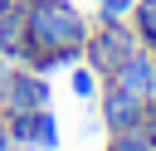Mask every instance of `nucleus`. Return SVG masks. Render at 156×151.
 <instances>
[{
  "label": "nucleus",
  "mask_w": 156,
  "mask_h": 151,
  "mask_svg": "<svg viewBox=\"0 0 156 151\" xmlns=\"http://www.w3.org/2000/svg\"><path fill=\"white\" fill-rule=\"evenodd\" d=\"M136 0H93V15L98 19H127Z\"/></svg>",
  "instance_id": "obj_11"
},
{
  "label": "nucleus",
  "mask_w": 156,
  "mask_h": 151,
  "mask_svg": "<svg viewBox=\"0 0 156 151\" xmlns=\"http://www.w3.org/2000/svg\"><path fill=\"white\" fill-rule=\"evenodd\" d=\"M102 151H156V141L146 136V127H122V132H107Z\"/></svg>",
  "instance_id": "obj_9"
},
{
  "label": "nucleus",
  "mask_w": 156,
  "mask_h": 151,
  "mask_svg": "<svg viewBox=\"0 0 156 151\" xmlns=\"http://www.w3.org/2000/svg\"><path fill=\"white\" fill-rule=\"evenodd\" d=\"M68 88H73L78 97H98V88H102V78H98V73H93V68H88V63L78 58V63L68 68Z\"/></svg>",
  "instance_id": "obj_10"
},
{
  "label": "nucleus",
  "mask_w": 156,
  "mask_h": 151,
  "mask_svg": "<svg viewBox=\"0 0 156 151\" xmlns=\"http://www.w3.org/2000/svg\"><path fill=\"white\" fill-rule=\"evenodd\" d=\"M141 127H146V136H151V141H156V102H151V107H146V122H141Z\"/></svg>",
  "instance_id": "obj_12"
},
{
  "label": "nucleus",
  "mask_w": 156,
  "mask_h": 151,
  "mask_svg": "<svg viewBox=\"0 0 156 151\" xmlns=\"http://www.w3.org/2000/svg\"><path fill=\"white\" fill-rule=\"evenodd\" d=\"M20 29H24V49L15 63H24L29 54H49L63 68H73L83 58L93 19L73 0H20Z\"/></svg>",
  "instance_id": "obj_1"
},
{
  "label": "nucleus",
  "mask_w": 156,
  "mask_h": 151,
  "mask_svg": "<svg viewBox=\"0 0 156 151\" xmlns=\"http://www.w3.org/2000/svg\"><path fill=\"white\" fill-rule=\"evenodd\" d=\"M146 107H151V102H141V97H132L127 88H117V83L102 78V88H98V117H102L107 132L141 127V122H146Z\"/></svg>",
  "instance_id": "obj_5"
},
{
  "label": "nucleus",
  "mask_w": 156,
  "mask_h": 151,
  "mask_svg": "<svg viewBox=\"0 0 156 151\" xmlns=\"http://www.w3.org/2000/svg\"><path fill=\"white\" fill-rule=\"evenodd\" d=\"M127 19H132V29H136L141 49H156V0H136Z\"/></svg>",
  "instance_id": "obj_8"
},
{
  "label": "nucleus",
  "mask_w": 156,
  "mask_h": 151,
  "mask_svg": "<svg viewBox=\"0 0 156 151\" xmlns=\"http://www.w3.org/2000/svg\"><path fill=\"white\" fill-rule=\"evenodd\" d=\"M141 49V39H136V29H132V19H98L93 29H88V44H83V63L98 73V78H112L132 54Z\"/></svg>",
  "instance_id": "obj_2"
},
{
  "label": "nucleus",
  "mask_w": 156,
  "mask_h": 151,
  "mask_svg": "<svg viewBox=\"0 0 156 151\" xmlns=\"http://www.w3.org/2000/svg\"><path fill=\"white\" fill-rule=\"evenodd\" d=\"M29 107H49V78L24 68V63H10L5 68V93H0V117L29 112Z\"/></svg>",
  "instance_id": "obj_3"
},
{
  "label": "nucleus",
  "mask_w": 156,
  "mask_h": 151,
  "mask_svg": "<svg viewBox=\"0 0 156 151\" xmlns=\"http://www.w3.org/2000/svg\"><path fill=\"white\" fill-rule=\"evenodd\" d=\"M24 49V29H20V5L0 15V63H15Z\"/></svg>",
  "instance_id": "obj_7"
},
{
  "label": "nucleus",
  "mask_w": 156,
  "mask_h": 151,
  "mask_svg": "<svg viewBox=\"0 0 156 151\" xmlns=\"http://www.w3.org/2000/svg\"><path fill=\"white\" fill-rule=\"evenodd\" d=\"M151 54H156V49H151Z\"/></svg>",
  "instance_id": "obj_15"
},
{
  "label": "nucleus",
  "mask_w": 156,
  "mask_h": 151,
  "mask_svg": "<svg viewBox=\"0 0 156 151\" xmlns=\"http://www.w3.org/2000/svg\"><path fill=\"white\" fill-rule=\"evenodd\" d=\"M15 151H54L58 146V117L49 107H29V112H10L5 117Z\"/></svg>",
  "instance_id": "obj_4"
},
{
  "label": "nucleus",
  "mask_w": 156,
  "mask_h": 151,
  "mask_svg": "<svg viewBox=\"0 0 156 151\" xmlns=\"http://www.w3.org/2000/svg\"><path fill=\"white\" fill-rule=\"evenodd\" d=\"M15 5H20V0H0V15H5V10H15Z\"/></svg>",
  "instance_id": "obj_14"
},
{
  "label": "nucleus",
  "mask_w": 156,
  "mask_h": 151,
  "mask_svg": "<svg viewBox=\"0 0 156 151\" xmlns=\"http://www.w3.org/2000/svg\"><path fill=\"white\" fill-rule=\"evenodd\" d=\"M107 83H117V88H127L132 97H141V102H156V54L151 49H136Z\"/></svg>",
  "instance_id": "obj_6"
},
{
  "label": "nucleus",
  "mask_w": 156,
  "mask_h": 151,
  "mask_svg": "<svg viewBox=\"0 0 156 151\" xmlns=\"http://www.w3.org/2000/svg\"><path fill=\"white\" fill-rule=\"evenodd\" d=\"M0 151H15V141H10V127H5V117H0Z\"/></svg>",
  "instance_id": "obj_13"
}]
</instances>
